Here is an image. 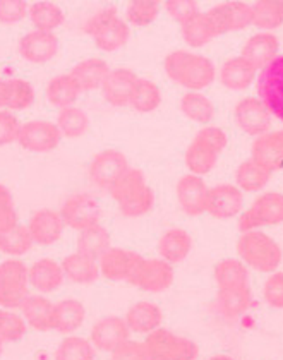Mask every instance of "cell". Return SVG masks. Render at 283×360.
<instances>
[{
	"instance_id": "33",
	"label": "cell",
	"mask_w": 283,
	"mask_h": 360,
	"mask_svg": "<svg viewBox=\"0 0 283 360\" xmlns=\"http://www.w3.org/2000/svg\"><path fill=\"white\" fill-rule=\"evenodd\" d=\"M215 281L218 288L249 287L247 266L241 259H223L215 266Z\"/></svg>"
},
{
	"instance_id": "18",
	"label": "cell",
	"mask_w": 283,
	"mask_h": 360,
	"mask_svg": "<svg viewBox=\"0 0 283 360\" xmlns=\"http://www.w3.org/2000/svg\"><path fill=\"white\" fill-rule=\"evenodd\" d=\"M64 229L65 223L62 220L61 213L49 208L34 211L31 214L30 223H27V230H30L34 244L40 245L55 244L62 237V233H64Z\"/></svg>"
},
{
	"instance_id": "2",
	"label": "cell",
	"mask_w": 283,
	"mask_h": 360,
	"mask_svg": "<svg viewBox=\"0 0 283 360\" xmlns=\"http://www.w3.org/2000/svg\"><path fill=\"white\" fill-rule=\"evenodd\" d=\"M108 193L119 206L120 213L127 218L143 217L155 205V194L139 168H129Z\"/></svg>"
},
{
	"instance_id": "54",
	"label": "cell",
	"mask_w": 283,
	"mask_h": 360,
	"mask_svg": "<svg viewBox=\"0 0 283 360\" xmlns=\"http://www.w3.org/2000/svg\"><path fill=\"white\" fill-rule=\"evenodd\" d=\"M110 360H149L144 343L141 342H125L117 350L112 352Z\"/></svg>"
},
{
	"instance_id": "1",
	"label": "cell",
	"mask_w": 283,
	"mask_h": 360,
	"mask_svg": "<svg viewBox=\"0 0 283 360\" xmlns=\"http://www.w3.org/2000/svg\"><path fill=\"white\" fill-rule=\"evenodd\" d=\"M165 72L168 79L191 91H201L215 81V64L208 57L198 53L175 50L165 58Z\"/></svg>"
},
{
	"instance_id": "38",
	"label": "cell",
	"mask_w": 283,
	"mask_h": 360,
	"mask_svg": "<svg viewBox=\"0 0 283 360\" xmlns=\"http://www.w3.org/2000/svg\"><path fill=\"white\" fill-rule=\"evenodd\" d=\"M180 110L187 119L198 124H210L215 117V105L208 96L198 91H191L180 100Z\"/></svg>"
},
{
	"instance_id": "53",
	"label": "cell",
	"mask_w": 283,
	"mask_h": 360,
	"mask_svg": "<svg viewBox=\"0 0 283 360\" xmlns=\"http://www.w3.org/2000/svg\"><path fill=\"white\" fill-rule=\"evenodd\" d=\"M19 131H21V124L13 113L0 110V146H6V144L18 141Z\"/></svg>"
},
{
	"instance_id": "59",
	"label": "cell",
	"mask_w": 283,
	"mask_h": 360,
	"mask_svg": "<svg viewBox=\"0 0 283 360\" xmlns=\"http://www.w3.org/2000/svg\"><path fill=\"white\" fill-rule=\"evenodd\" d=\"M2 352H4V342L0 340V355H2Z\"/></svg>"
},
{
	"instance_id": "19",
	"label": "cell",
	"mask_w": 283,
	"mask_h": 360,
	"mask_svg": "<svg viewBox=\"0 0 283 360\" xmlns=\"http://www.w3.org/2000/svg\"><path fill=\"white\" fill-rule=\"evenodd\" d=\"M251 158L271 172L283 170V129L259 136L251 148Z\"/></svg>"
},
{
	"instance_id": "34",
	"label": "cell",
	"mask_w": 283,
	"mask_h": 360,
	"mask_svg": "<svg viewBox=\"0 0 283 360\" xmlns=\"http://www.w3.org/2000/svg\"><path fill=\"white\" fill-rule=\"evenodd\" d=\"M270 179L271 172L263 168L253 158L241 163L237 172H235V182H237V187L242 193H258V191L265 189Z\"/></svg>"
},
{
	"instance_id": "6",
	"label": "cell",
	"mask_w": 283,
	"mask_h": 360,
	"mask_svg": "<svg viewBox=\"0 0 283 360\" xmlns=\"http://www.w3.org/2000/svg\"><path fill=\"white\" fill-rule=\"evenodd\" d=\"M27 287H30V275L23 261L14 257L0 264V305L4 309L13 311L21 307L30 297Z\"/></svg>"
},
{
	"instance_id": "13",
	"label": "cell",
	"mask_w": 283,
	"mask_h": 360,
	"mask_svg": "<svg viewBox=\"0 0 283 360\" xmlns=\"http://www.w3.org/2000/svg\"><path fill=\"white\" fill-rule=\"evenodd\" d=\"M234 115L235 122H237L239 127H241L246 134L259 138V136L270 132L271 113L259 98H242V100L235 105Z\"/></svg>"
},
{
	"instance_id": "30",
	"label": "cell",
	"mask_w": 283,
	"mask_h": 360,
	"mask_svg": "<svg viewBox=\"0 0 283 360\" xmlns=\"http://www.w3.org/2000/svg\"><path fill=\"white\" fill-rule=\"evenodd\" d=\"M84 318L86 312L80 300H61L54 307V330L58 333H74L82 326Z\"/></svg>"
},
{
	"instance_id": "44",
	"label": "cell",
	"mask_w": 283,
	"mask_h": 360,
	"mask_svg": "<svg viewBox=\"0 0 283 360\" xmlns=\"http://www.w3.org/2000/svg\"><path fill=\"white\" fill-rule=\"evenodd\" d=\"M94 347L81 336H69L55 352V360H93Z\"/></svg>"
},
{
	"instance_id": "21",
	"label": "cell",
	"mask_w": 283,
	"mask_h": 360,
	"mask_svg": "<svg viewBox=\"0 0 283 360\" xmlns=\"http://www.w3.org/2000/svg\"><path fill=\"white\" fill-rule=\"evenodd\" d=\"M278 49H280V41L273 33H256L246 41L242 46L241 57L244 60L249 62L254 69H265L271 60L278 57Z\"/></svg>"
},
{
	"instance_id": "12",
	"label": "cell",
	"mask_w": 283,
	"mask_h": 360,
	"mask_svg": "<svg viewBox=\"0 0 283 360\" xmlns=\"http://www.w3.org/2000/svg\"><path fill=\"white\" fill-rule=\"evenodd\" d=\"M62 134L57 124L49 120H31L21 125L18 143L19 146L33 153H49L61 143Z\"/></svg>"
},
{
	"instance_id": "27",
	"label": "cell",
	"mask_w": 283,
	"mask_h": 360,
	"mask_svg": "<svg viewBox=\"0 0 283 360\" xmlns=\"http://www.w3.org/2000/svg\"><path fill=\"white\" fill-rule=\"evenodd\" d=\"M192 240L191 236L182 229H172L165 232L158 240V252L162 259L170 263L172 266L182 263L187 259L191 252Z\"/></svg>"
},
{
	"instance_id": "5",
	"label": "cell",
	"mask_w": 283,
	"mask_h": 360,
	"mask_svg": "<svg viewBox=\"0 0 283 360\" xmlns=\"http://www.w3.org/2000/svg\"><path fill=\"white\" fill-rule=\"evenodd\" d=\"M144 347L149 360H196L199 354V348L192 340L165 328L148 335Z\"/></svg>"
},
{
	"instance_id": "56",
	"label": "cell",
	"mask_w": 283,
	"mask_h": 360,
	"mask_svg": "<svg viewBox=\"0 0 283 360\" xmlns=\"http://www.w3.org/2000/svg\"><path fill=\"white\" fill-rule=\"evenodd\" d=\"M196 139L203 141V143L210 144L211 148H215L216 151L222 153L225 150L227 143H229V139H227V134L222 131V129L218 127H204L201 131L196 134Z\"/></svg>"
},
{
	"instance_id": "29",
	"label": "cell",
	"mask_w": 283,
	"mask_h": 360,
	"mask_svg": "<svg viewBox=\"0 0 283 360\" xmlns=\"http://www.w3.org/2000/svg\"><path fill=\"white\" fill-rule=\"evenodd\" d=\"M62 269H64L65 278H69L73 283L80 285L93 283L100 276V264H98V261L77 252V250L74 254H69L62 261Z\"/></svg>"
},
{
	"instance_id": "39",
	"label": "cell",
	"mask_w": 283,
	"mask_h": 360,
	"mask_svg": "<svg viewBox=\"0 0 283 360\" xmlns=\"http://www.w3.org/2000/svg\"><path fill=\"white\" fill-rule=\"evenodd\" d=\"M30 15L31 22H33L34 30L37 31H46L52 33L55 28L64 22V13L61 7L54 2H37L30 6Z\"/></svg>"
},
{
	"instance_id": "26",
	"label": "cell",
	"mask_w": 283,
	"mask_h": 360,
	"mask_svg": "<svg viewBox=\"0 0 283 360\" xmlns=\"http://www.w3.org/2000/svg\"><path fill=\"white\" fill-rule=\"evenodd\" d=\"M254 79H256V69L249 62L244 60L242 57L229 58L220 69V81L232 91L247 89Z\"/></svg>"
},
{
	"instance_id": "57",
	"label": "cell",
	"mask_w": 283,
	"mask_h": 360,
	"mask_svg": "<svg viewBox=\"0 0 283 360\" xmlns=\"http://www.w3.org/2000/svg\"><path fill=\"white\" fill-rule=\"evenodd\" d=\"M7 103V81L0 77V108L6 107Z\"/></svg>"
},
{
	"instance_id": "49",
	"label": "cell",
	"mask_w": 283,
	"mask_h": 360,
	"mask_svg": "<svg viewBox=\"0 0 283 360\" xmlns=\"http://www.w3.org/2000/svg\"><path fill=\"white\" fill-rule=\"evenodd\" d=\"M18 225V211H15L13 194L0 184V233L9 232Z\"/></svg>"
},
{
	"instance_id": "24",
	"label": "cell",
	"mask_w": 283,
	"mask_h": 360,
	"mask_svg": "<svg viewBox=\"0 0 283 360\" xmlns=\"http://www.w3.org/2000/svg\"><path fill=\"white\" fill-rule=\"evenodd\" d=\"M110 72H112V69L101 58H86V60L74 65L70 70V76L80 86L81 91H93V89L103 88Z\"/></svg>"
},
{
	"instance_id": "14",
	"label": "cell",
	"mask_w": 283,
	"mask_h": 360,
	"mask_svg": "<svg viewBox=\"0 0 283 360\" xmlns=\"http://www.w3.org/2000/svg\"><path fill=\"white\" fill-rule=\"evenodd\" d=\"M244 195L237 186L232 184H220V186L211 187L208 193L206 213L216 220H229V218L237 217L242 211Z\"/></svg>"
},
{
	"instance_id": "52",
	"label": "cell",
	"mask_w": 283,
	"mask_h": 360,
	"mask_svg": "<svg viewBox=\"0 0 283 360\" xmlns=\"http://www.w3.org/2000/svg\"><path fill=\"white\" fill-rule=\"evenodd\" d=\"M30 13V6L25 0H0V22L14 25L23 21Z\"/></svg>"
},
{
	"instance_id": "32",
	"label": "cell",
	"mask_w": 283,
	"mask_h": 360,
	"mask_svg": "<svg viewBox=\"0 0 283 360\" xmlns=\"http://www.w3.org/2000/svg\"><path fill=\"white\" fill-rule=\"evenodd\" d=\"M220 311L229 318H239L244 312H247L253 305V295L249 287L239 288H218L216 295Z\"/></svg>"
},
{
	"instance_id": "8",
	"label": "cell",
	"mask_w": 283,
	"mask_h": 360,
	"mask_svg": "<svg viewBox=\"0 0 283 360\" xmlns=\"http://www.w3.org/2000/svg\"><path fill=\"white\" fill-rule=\"evenodd\" d=\"M256 91L271 117L283 122V56H278L261 69L256 79Z\"/></svg>"
},
{
	"instance_id": "46",
	"label": "cell",
	"mask_w": 283,
	"mask_h": 360,
	"mask_svg": "<svg viewBox=\"0 0 283 360\" xmlns=\"http://www.w3.org/2000/svg\"><path fill=\"white\" fill-rule=\"evenodd\" d=\"M160 14V2L156 0H134L129 2L127 11V22L134 26H148L158 18Z\"/></svg>"
},
{
	"instance_id": "50",
	"label": "cell",
	"mask_w": 283,
	"mask_h": 360,
	"mask_svg": "<svg viewBox=\"0 0 283 360\" xmlns=\"http://www.w3.org/2000/svg\"><path fill=\"white\" fill-rule=\"evenodd\" d=\"M165 9L180 26H184L194 15L201 13L198 2H194V0H168V2H165Z\"/></svg>"
},
{
	"instance_id": "15",
	"label": "cell",
	"mask_w": 283,
	"mask_h": 360,
	"mask_svg": "<svg viewBox=\"0 0 283 360\" xmlns=\"http://www.w3.org/2000/svg\"><path fill=\"white\" fill-rule=\"evenodd\" d=\"M174 266L162 259H144L139 271L132 281L141 290L149 293H160L168 290L174 283Z\"/></svg>"
},
{
	"instance_id": "23",
	"label": "cell",
	"mask_w": 283,
	"mask_h": 360,
	"mask_svg": "<svg viewBox=\"0 0 283 360\" xmlns=\"http://www.w3.org/2000/svg\"><path fill=\"white\" fill-rule=\"evenodd\" d=\"M125 323L129 330L136 335H151L153 331L162 328L163 312L153 302H137L125 314Z\"/></svg>"
},
{
	"instance_id": "55",
	"label": "cell",
	"mask_w": 283,
	"mask_h": 360,
	"mask_svg": "<svg viewBox=\"0 0 283 360\" xmlns=\"http://www.w3.org/2000/svg\"><path fill=\"white\" fill-rule=\"evenodd\" d=\"M234 31H241L253 25V6L246 2H229Z\"/></svg>"
},
{
	"instance_id": "48",
	"label": "cell",
	"mask_w": 283,
	"mask_h": 360,
	"mask_svg": "<svg viewBox=\"0 0 283 360\" xmlns=\"http://www.w3.org/2000/svg\"><path fill=\"white\" fill-rule=\"evenodd\" d=\"M204 14H206L211 30H213L215 38L220 37V34L232 33V31H234V22H232L229 2L211 7V9H208Z\"/></svg>"
},
{
	"instance_id": "22",
	"label": "cell",
	"mask_w": 283,
	"mask_h": 360,
	"mask_svg": "<svg viewBox=\"0 0 283 360\" xmlns=\"http://www.w3.org/2000/svg\"><path fill=\"white\" fill-rule=\"evenodd\" d=\"M137 79L139 77L131 69H113L101 88L103 98L113 107H125L131 103Z\"/></svg>"
},
{
	"instance_id": "36",
	"label": "cell",
	"mask_w": 283,
	"mask_h": 360,
	"mask_svg": "<svg viewBox=\"0 0 283 360\" xmlns=\"http://www.w3.org/2000/svg\"><path fill=\"white\" fill-rule=\"evenodd\" d=\"M76 245L77 252L98 261L110 249V236L107 229L98 223V225H93L89 226V229L82 230V232H80V237H77Z\"/></svg>"
},
{
	"instance_id": "11",
	"label": "cell",
	"mask_w": 283,
	"mask_h": 360,
	"mask_svg": "<svg viewBox=\"0 0 283 360\" xmlns=\"http://www.w3.org/2000/svg\"><path fill=\"white\" fill-rule=\"evenodd\" d=\"M58 213H61L65 226L77 230V232H82V230L89 229V226L98 225L101 217L100 205L89 194L70 195V198L65 199Z\"/></svg>"
},
{
	"instance_id": "43",
	"label": "cell",
	"mask_w": 283,
	"mask_h": 360,
	"mask_svg": "<svg viewBox=\"0 0 283 360\" xmlns=\"http://www.w3.org/2000/svg\"><path fill=\"white\" fill-rule=\"evenodd\" d=\"M180 28H182L184 41H186L189 46H194V49H199V46L208 45L211 40H215L213 30H211L206 14L204 13L194 15L191 21H187L186 25L180 26Z\"/></svg>"
},
{
	"instance_id": "45",
	"label": "cell",
	"mask_w": 283,
	"mask_h": 360,
	"mask_svg": "<svg viewBox=\"0 0 283 360\" xmlns=\"http://www.w3.org/2000/svg\"><path fill=\"white\" fill-rule=\"evenodd\" d=\"M34 89L25 79H9L7 81V103L9 110H26L33 105Z\"/></svg>"
},
{
	"instance_id": "28",
	"label": "cell",
	"mask_w": 283,
	"mask_h": 360,
	"mask_svg": "<svg viewBox=\"0 0 283 360\" xmlns=\"http://www.w3.org/2000/svg\"><path fill=\"white\" fill-rule=\"evenodd\" d=\"M54 307L55 304L42 295H30L23 302V318L33 330L50 331L54 330Z\"/></svg>"
},
{
	"instance_id": "25",
	"label": "cell",
	"mask_w": 283,
	"mask_h": 360,
	"mask_svg": "<svg viewBox=\"0 0 283 360\" xmlns=\"http://www.w3.org/2000/svg\"><path fill=\"white\" fill-rule=\"evenodd\" d=\"M27 275H30L31 287L42 293L55 292L57 288H61L65 276L62 264L55 263L54 259L37 261V263L27 269Z\"/></svg>"
},
{
	"instance_id": "17",
	"label": "cell",
	"mask_w": 283,
	"mask_h": 360,
	"mask_svg": "<svg viewBox=\"0 0 283 360\" xmlns=\"http://www.w3.org/2000/svg\"><path fill=\"white\" fill-rule=\"evenodd\" d=\"M208 193L210 189L204 184L203 177H198V175H184L177 182V199H179L180 208L189 217H199L206 213Z\"/></svg>"
},
{
	"instance_id": "35",
	"label": "cell",
	"mask_w": 283,
	"mask_h": 360,
	"mask_svg": "<svg viewBox=\"0 0 283 360\" xmlns=\"http://www.w3.org/2000/svg\"><path fill=\"white\" fill-rule=\"evenodd\" d=\"M81 89L76 81L73 79L70 74H62V76H55L49 84H46V98L54 107L68 108L73 107L74 101L80 96Z\"/></svg>"
},
{
	"instance_id": "7",
	"label": "cell",
	"mask_w": 283,
	"mask_h": 360,
	"mask_svg": "<svg viewBox=\"0 0 283 360\" xmlns=\"http://www.w3.org/2000/svg\"><path fill=\"white\" fill-rule=\"evenodd\" d=\"M283 223V194L265 193L254 199L239 218L241 232H253L261 226H277Z\"/></svg>"
},
{
	"instance_id": "20",
	"label": "cell",
	"mask_w": 283,
	"mask_h": 360,
	"mask_svg": "<svg viewBox=\"0 0 283 360\" xmlns=\"http://www.w3.org/2000/svg\"><path fill=\"white\" fill-rule=\"evenodd\" d=\"M58 50V40L54 33L46 31H30L19 41V53L31 64H45L52 60Z\"/></svg>"
},
{
	"instance_id": "51",
	"label": "cell",
	"mask_w": 283,
	"mask_h": 360,
	"mask_svg": "<svg viewBox=\"0 0 283 360\" xmlns=\"http://www.w3.org/2000/svg\"><path fill=\"white\" fill-rule=\"evenodd\" d=\"M263 297L270 307L283 309V271H275L266 278Z\"/></svg>"
},
{
	"instance_id": "31",
	"label": "cell",
	"mask_w": 283,
	"mask_h": 360,
	"mask_svg": "<svg viewBox=\"0 0 283 360\" xmlns=\"http://www.w3.org/2000/svg\"><path fill=\"white\" fill-rule=\"evenodd\" d=\"M218 155L220 153L215 148H211L210 144L194 138L186 151V167L192 175L203 177V175L210 174L213 170L216 162H218Z\"/></svg>"
},
{
	"instance_id": "37",
	"label": "cell",
	"mask_w": 283,
	"mask_h": 360,
	"mask_svg": "<svg viewBox=\"0 0 283 360\" xmlns=\"http://www.w3.org/2000/svg\"><path fill=\"white\" fill-rule=\"evenodd\" d=\"M253 25L265 33L283 25V0H259L253 6Z\"/></svg>"
},
{
	"instance_id": "40",
	"label": "cell",
	"mask_w": 283,
	"mask_h": 360,
	"mask_svg": "<svg viewBox=\"0 0 283 360\" xmlns=\"http://www.w3.org/2000/svg\"><path fill=\"white\" fill-rule=\"evenodd\" d=\"M160 103H162V91H160L156 83L139 77L134 88V93H132L131 103L129 105H131L136 112L149 113L156 110V108L160 107Z\"/></svg>"
},
{
	"instance_id": "10",
	"label": "cell",
	"mask_w": 283,
	"mask_h": 360,
	"mask_svg": "<svg viewBox=\"0 0 283 360\" xmlns=\"http://www.w3.org/2000/svg\"><path fill=\"white\" fill-rule=\"evenodd\" d=\"M127 158H125L124 153L117 150H105L98 155H94V158L89 163V180L98 187V189L110 191L113 187V184L119 182L122 175L129 170Z\"/></svg>"
},
{
	"instance_id": "58",
	"label": "cell",
	"mask_w": 283,
	"mask_h": 360,
	"mask_svg": "<svg viewBox=\"0 0 283 360\" xmlns=\"http://www.w3.org/2000/svg\"><path fill=\"white\" fill-rule=\"evenodd\" d=\"M208 360H234L229 355H215V357H210Z\"/></svg>"
},
{
	"instance_id": "3",
	"label": "cell",
	"mask_w": 283,
	"mask_h": 360,
	"mask_svg": "<svg viewBox=\"0 0 283 360\" xmlns=\"http://www.w3.org/2000/svg\"><path fill=\"white\" fill-rule=\"evenodd\" d=\"M237 254L244 264L259 273H275L283 259V250L277 240L259 230L244 232L239 237Z\"/></svg>"
},
{
	"instance_id": "9",
	"label": "cell",
	"mask_w": 283,
	"mask_h": 360,
	"mask_svg": "<svg viewBox=\"0 0 283 360\" xmlns=\"http://www.w3.org/2000/svg\"><path fill=\"white\" fill-rule=\"evenodd\" d=\"M143 261L144 257L137 252H132V250L110 248L98 259V264H100V275H103L107 280L132 283Z\"/></svg>"
},
{
	"instance_id": "16",
	"label": "cell",
	"mask_w": 283,
	"mask_h": 360,
	"mask_svg": "<svg viewBox=\"0 0 283 360\" xmlns=\"http://www.w3.org/2000/svg\"><path fill=\"white\" fill-rule=\"evenodd\" d=\"M129 335H131V330L125 319L108 316L94 323L92 328V345L98 350L112 354L113 350L129 342Z\"/></svg>"
},
{
	"instance_id": "4",
	"label": "cell",
	"mask_w": 283,
	"mask_h": 360,
	"mask_svg": "<svg viewBox=\"0 0 283 360\" xmlns=\"http://www.w3.org/2000/svg\"><path fill=\"white\" fill-rule=\"evenodd\" d=\"M84 31L92 34L98 49L105 52H115L122 49L131 37L127 21L119 18L115 7H105L93 14L86 21Z\"/></svg>"
},
{
	"instance_id": "47",
	"label": "cell",
	"mask_w": 283,
	"mask_h": 360,
	"mask_svg": "<svg viewBox=\"0 0 283 360\" xmlns=\"http://www.w3.org/2000/svg\"><path fill=\"white\" fill-rule=\"evenodd\" d=\"M26 335V321L9 309L0 311V340L2 342H19Z\"/></svg>"
},
{
	"instance_id": "42",
	"label": "cell",
	"mask_w": 283,
	"mask_h": 360,
	"mask_svg": "<svg viewBox=\"0 0 283 360\" xmlns=\"http://www.w3.org/2000/svg\"><path fill=\"white\" fill-rule=\"evenodd\" d=\"M33 244L34 240L27 226L18 225L13 230H9V232L0 233V252L7 254V256H25L33 248Z\"/></svg>"
},
{
	"instance_id": "41",
	"label": "cell",
	"mask_w": 283,
	"mask_h": 360,
	"mask_svg": "<svg viewBox=\"0 0 283 360\" xmlns=\"http://www.w3.org/2000/svg\"><path fill=\"white\" fill-rule=\"evenodd\" d=\"M57 127L64 138L76 139L81 138L89 127V119L84 110L77 107L62 108L57 117Z\"/></svg>"
}]
</instances>
